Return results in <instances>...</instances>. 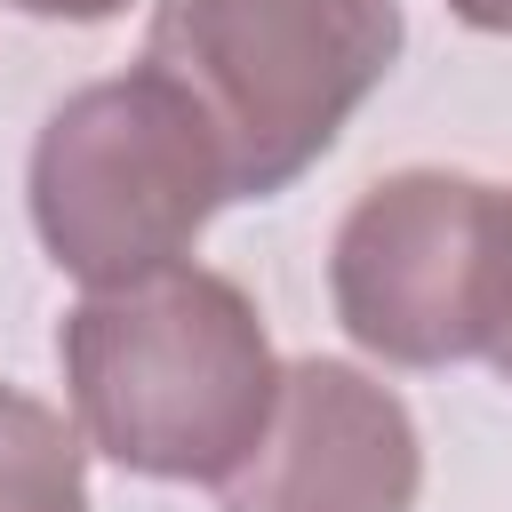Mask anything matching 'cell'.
Segmentation results:
<instances>
[{
	"label": "cell",
	"mask_w": 512,
	"mask_h": 512,
	"mask_svg": "<svg viewBox=\"0 0 512 512\" xmlns=\"http://www.w3.org/2000/svg\"><path fill=\"white\" fill-rule=\"evenodd\" d=\"M56 360L80 440L144 480H224L280 392L248 288L208 264L88 288L56 328Z\"/></svg>",
	"instance_id": "cell-1"
},
{
	"label": "cell",
	"mask_w": 512,
	"mask_h": 512,
	"mask_svg": "<svg viewBox=\"0 0 512 512\" xmlns=\"http://www.w3.org/2000/svg\"><path fill=\"white\" fill-rule=\"evenodd\" d=\"M400 40V0H160L144 64L208 120L232 200H272L384 88Z\"/></svg>",
	"instance_id": "cell-2"
},
{
	"label": "cell",
	"mask_w": 512,
	"mask_h": 512,
	"mask_svg": "<svg viewBox=\"0 0 512 512\" xmlns=\"http://www.w3.org/2000/svg\"><path fill=\"white\" fill-rule=\"evenodd\" d=\"M24 200L56 272H72L80 288H120L160 264H184L232 184L192 96L136 64L72 88L40 120Z\"/></svg>",
	"instance_id": "cell-3"
},
{
	"label": "cell",
	"mask_w": 512,
	"mask_h": 512,
	"mask_svg": "<svg viewBox=\"0 0 512 512\" xmlns=\"http://www.w3.org/2000/svg\"><path fill=\"white\" fill-rule=\"evenodd\" d=\"M344 336L384 368H448L496 344L512 304V192L464 168L376 176L328 248Z\"/></svg>",
	"instance_id": "cell-4"
},
{
	"label": "cell",
	"mask_w": 512,
	"mask_h": 512,
	"mask_svg": "<svg viewBox=\"0 0 512 512\" xmlns=\"http://www.w3.org/2000/svg\"><path fill=\"white\" fill-rule=\"evenodd\" d=\"M424 440L392 384L352 360H280L256 448L216 480L224 512H416Z\"/></svg>",
	"instance_id": "cell-5"
},
{
	"label": "cell",
	"mask_w": 512,
	"mask_h": 512,
	"mask_svg": "<svg viewBox=\"0 0 512 512\" xmlns=\"http://www.w3.org/2000/svg\"><path fill=\"white\" fill-rule=\"evenodd\" d=\"M0 512H88L80 424L16 384H0Z\"/></svg>",
	"instance_id": "cell-6"
},
{
	"label": "cell",
	"mask_w": 512,
	"mask_h": 512,
	"mask_svg": "<svg viewBox=\"0 0 512 512\" xmlns=\"http://www.w3.org/2000/svg\"><path fill=\"white\" fill-rule=\"evenodd\" d=\"M8 8L48 16V24H112V16H120V8H136V0H8Z\"/></svg>",
	"instance_id": "cell-7"
},
{
	"label": "cell",
	"mask_w": 512,
	"mask_h": 512,
	"mask_svg": "<svg viewBox=\"0 0 512 512\" xmlns=\"http://www.w3.org/2000/svg\"><path fill=\"white\" fill-rule=\"evenodd\" d=\"M448 16H456V24H472V32L512 40V0H448Z\"/></svg>",
	"instance_id": "cell-8"
},
{
	"label": "cell",
	"mask_w": 512,
	"mask_h": 512,
	"mask_svg": "<svg viewBox=\"0 0 512 512\" xmlns=\"http://www.w3.org/2000/svg\"><path fill=\"white\" fill-rule=\"evenodd\" d=\"M488 360H496V376L512 384V304H504V328H496V344H488Z\"/></svg>",
	"instance_id": "cell-9"
}]
</instances>
